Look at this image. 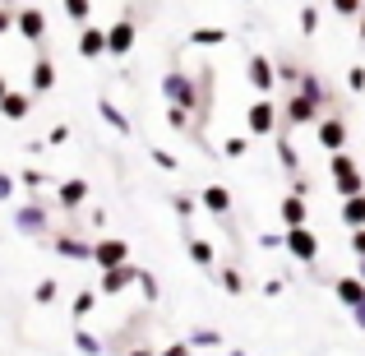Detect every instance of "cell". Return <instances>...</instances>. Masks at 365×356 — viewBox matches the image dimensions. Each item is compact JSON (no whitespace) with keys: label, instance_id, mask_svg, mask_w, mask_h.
Wrapping results in <instances>:
<instances>
[{"label":"cell","instance_id":"cell-24","mask_svg":"<svg viewBox=\"0 0 365 356\" xmlns=\"http://www.w3.org/2000/svg\"><path fill=\"white\" fill-rule=\"evenodd\" d=\"M273 153H277V162H282L287 171H301V153H296V143L287 139V134H273Z\"/></svg>","mask_w":365,"mask_h":356},{"label":"cell","instance_id":"cell-13","mask_svg":"<svg viewBox=\"0 0 365 356\" xmlns=\"http://www.w3.org/2000/svg\"><path fill=\"white\" fill-rule=\"evenodd\" d=\"M83 204H88V180H83V176H70V180L56 185V208L74 213V208H83Z\"/></svg>","mask_w":365,"mask_h":356},{"label":"cell","instance_id":"cell-50","mask_svg":"<svg viewBox=\"0 0 365 356\" xmlns=\"http://www.w3.org/2000/svg\"><path fill=\"white\" fill-rule=\"evenodd\" d=\"M351 320H356V329H365V301L351 305Z\"/></svg>","mask_w":365,"mask_h":356},{"label":"cell","instance_id":"cell-14","mask_svg":"<svg viewBox=\"0 0 365 356\" xmlns=\"http://www.w3.org/2000/svg\"><path fill=\"white\" fill-rule=\"evenodd\" d=\"M79 56H83V61L107 56V28H102V24H79Z\"/></svg>","mask_w":365,"mask_h":356},{"label":"cell","instance_id":"cell-2","mask_svg":"<svg viewBox=\"0 0 365 356\" xmlns=\"http://www.w3.org/2000/svg\"><path fill=\"white\" fill-rule=\"evenodd\" d=\"M329 176H333V190H338L342 199H347V195H361V190H365V171H361V162L351 158L347 148H338V153L329 158Z\"/></svg>","mask_w":365,"mask_h":356},{"label":"cell","instance_id":"cell-45","mask_svg":"<svg viewBox=\"0 0 365 356\" xmlns=\"http://www.w3.org/2000/svg\"><path fill=\"white\" fill-rule=\"evenodd\" d=\"M287 292V278H268L264 283V296H282Z\"/></svg>","mask_w":365,"mask_h":356},{"label":"cell","instance_id":"cell-46","mask_svg":"<svg viewBox=\"0 0 365 356\" xmlns=\"http://www.w3.org/2000/svg\"><path fill=\"white\" fill-rule=\"evenodd\" d=\"M255 245H259V250H282V236H273V232H264V236H259V240H255Z\"/></svg>","mask_w":365,"mask_h":356},{"label":"cell","instance_id":"cell-10","mask_svg":"<svg viewBox=\"0 0 365 356\" xmlns=\"http://www.w3.org/2000/svg\"><path fill=\"white\" fill-rule=\"evenodd\" d=\"M51 250L61 259H70V264H88V259H93V240H83V236H74V232H56L51 236Z\"/></svg>","mask_w":365,"mask_h":356},{"label":"cell","instance_id":"cell-47","mask_svg":"<svg viewBox=\"0 0 365 356\" xmlns=\"http://www.w3.org/2000/svg\"><path fill=\"white\" fill-rule=\"evenodd\" d=\"M351 255H365V227H351Z\"/></svg>","mask_w":365,"mask_h":356},{"label":"cell","instance_id":"cell-5","mask_svg":"<svg viewBox=\"0 0 365 356\" xmlns=\"http://www.w3.org/2000/svg\"><path fill=\"white\" fill-rule=\"evenodd\" d=\"M282 250L292 259H301V264H314V259H319V236H314L305 223L301 227H287V232H282Z\"/></svg>","mask_w":365,"mask_h":356},{"label":"cell","instance_id":"cell-48","mask_svg":"<svg viewBox=\"0 0 365 356\" xmlns=\"http://www.w3.org/2000/svg\"><path fill=\"white\" fill-rule=\"evenodd\" d=\"M5 33H14V14H9V9L0 5V37H5Z\"/></svg>","mask_w":365,"mask_h":356},{"label":"cell","instance_id":"cell-20","mask_svg":"<svg viewBox=\"0 0 365 356\" xmlns=\"http://www.w3.org/2000/svg\"><path fill=\"white\" fill-rule=\"evenodd\" d=\"M98 116L107 121V125H111L116 134H130V130H134V125H130V116H125V111H120V107H116L111 98H98Z\"/></svg>","mask_w":365,"mask_h":356},{"label":"cell","instance_id":"cell-9","mask_svg":"<svg viewBox=\"0 0 365 356\" xmlns=\"http://www.w3.org/2000/svg\"><path fill=\"white\" fill-rule=\"evenodd\" d=\"M134 273H139V264H116V268H102V283H98V296H120L134 287Z\"/></svg>","mask_w":365,"mask_h":356},{"label":"cell","instance_id":"cell-17","mask_svg":"<svg viewBox=\"0 0 365 356\" xmlns=\"http://www.w3.org/2000/svg\"><path fill=\"white\" fill-rule=\"evenodd\" d=\"M199 204H204L213 218H227V213H232V190H227V185H204Z\"/></svg>","mask_w":365,"mask_h":356},{"label":"cell","instance_id":"cell-7","mask_svg":"<svg viewBox=\"0 0 365 356\" xmlns=\"http://www.w3.org/2000/svg\"><path fill=\"white\" fill-rule=\"evenodd\" d=\"M314 139H319L324 153L347 148V121H342V116H319V121H314Z\"/></svg>","mask_w":365,"mask_h":356},{"label":"cell","instance_id":"cell-11","mask_svg":"<svg viewBox=\"0 0 365 356\" xmlns=\"http://www.w3.org/2000/svg\"><path fill=\"white\" fill-rule=\"evenodd\" d=\"M245 79L255 83L259 98L277 93V74H273V61H268V56H250V61H245Z\"/></svg>","mask_w":365,"mask_h":356},{"label":"cell","instance_id":"cell-33","mask_svg":"<svg viewBox=\"0 0 365 356\" xmlns=\"http://www.w3.org/2000/svg\"><path fill=\"white\" fill-rule=\"evenodd\" d=\"M61 5H65V14H70L74 24H88L93 19V0H61Z\"/></svg>","mask_w":365,"mask_h":356},{"label":"cell","instance_id":"cell-12","mask_svg":"<svg viewBox=\"0 0 365 356\" xmlns=\"http://www.w3.org/2000/svg\"><path fill=\"white\" fill-rule=\"evenodd\" d=\"M130 259V240H120V236H102V240H93V264L98 268H116Z\"/></svg>","mask_w":365,"mask_h":356},{"label":"cell","instance_id":"cell-41","mask_svg":"<svg viewBox=\"0 0 365 356\" xmlns=\"http://www.w3.org/2000/svg\"><path fill=\"white\" fill-rule=\"evenodd\" d=\"M347 88L351 93H365V65H351V70H347Z\"/></svg>","mask_w":365,"mask_h":356},{"label":"cell","instance_id":"cell-22","mask_svg":"<svg viewBox=\"0 0 365 356\" xmlns=\"http://www.w3.org/2000/svg\"><path fill=\"white\" fill-rule=\"evenodd\" d=\"M213 273H217V287H222L227 296H241V292H245L241 268H232V264H213Z\"/></svg>","mask_w":365,"mask_h":356},{"label":"cell","instance_id":"cell-28","mask_svg":"<svg viewBox=\"0 0 365 356\" xmlns=\"http://www.w3.org/2000/svg\"><path fill=\"white\" fill-rule=\"evenodd\" d=\"M98 301H102V296H98V287H88V292H79V296H74L70 315H74V320H88V315L98 310Z\"/></svg>","mask_w":365,"mask_h":356},{"label":"cell","instance_id":"cell-23","mask_svg":"<svg viewBox=\"0 0 365 356\" xmlns=\"http://www.w3.org/2000/svg\"><path fill=\"white\" fill-rule=\"evenodd\" d=\"M338 213H342V223H347V227H365V190H361V195H347V199H342Z\"/></svg>","mask_w":365,"mask_h":356},{"label":"cell","instance_id":"cell-27","mask_svg":"<svg viewBox=\"0 0 365 356\" xmlns=\"http://www.w3.org/2000/svg\"><path fill=\"white\" fill-rule=\"evenodd\" d=\"M70 342H74V347H79L83 356H102V352H107V342H102V338H93V333H88V329H79V324H74Z\"/></svg>","mask_w":365,"mask_h":356},{"label":"cell","instance_id":"cell-30","mask_svg":"<svg viewBox=\"0 0 365 356\" xmlns=\"http://www.w3.org/2000/svg\"><path fill=\"white\" fill-rule=\"evenodd\" d=\"M167 125H171V130H180V134H185V130H195V116H190L185 107H176V102H167Z\"/></svg>","mask_w":365,"mask_h":356},{"label":"cell","instance_id":"cell-19","mask_svg":"<svg viewBox=\"0 0 365 356\" xmlns=\"http://www.w3.org/2000/svg\"><path fill=\"white\" fill-rule=\"evenodd\" d=\"M277 218H282V227H301L305 218H310V208H305L301 195H287L282 204H277Z\"/></svg>","mask_w":365,"mask_h":356},{"label":"cell","instance_id":"cell-1","mask_svg":"<svg viewBox=\"0 0 365 356\" xmlns=\"http://www.w3.org/2000/svg\"><path fill=\"white\" fill-rule=\"evenodd\" d=\"M324 111H329V88L319 83V74L305 70L301 83L292 88V98L277 107V130H282V125H287V130H296V125H314Z\"/></svg>","mask_w":365,"mask_h":356},{"label":"cell","instance_id":"cell-54","mask_svg":"<svg viewBox=\"0 0 365 356\" xmlns=\"http://www.w3.org/2000/svg\"><path fill=\"white\" fill-rule=\"evenodd\" d=\"M227 356H245V352H241V347H232V352H227Z\"/></svg>","mask_w":365,"mask_h":356},{"label":"cell","instance_id":"cell-44","mask_svg":"<svg viewBox=\"0 0 365 356\" xmlns=\"http://www.w3.org/2000/svg\"><path fill=\"white\" fill-rule=\"evenodd\" d=\"M292 195H310V176H301V171H292Z\"/></svg>","mask_w":365,"mask_h":356},{"label":"cell","instance_id":"cell-26","mask_svg":"<svg viewBox=\"0 0 365 356\" xmlns=\"http://www.w3.org/2000/svg\"><path fill=\"white\" fill-rule=\"evenodd\" d=\"M185 342H190V347H204V352H217L227 338H222V329H208V324H204V329H195Z\"/></svg>","mask_w":365,"mask_h":356},{"label":"cell","instance_id":"cell-16","mask_svg":"<svg viewBox=\"0 0 365 356\" xmlns=\"http://www.w3.org/2000/svg\"><path fill=\"white\" fill-rule=\"evenodd\" d=\"M333 296H338L342 305H356V301H365V278L361 273H347V278H333Z\"/></svg>","mask_w":365,"mask_h":356},{"label":"cell","instance_id":"cell-4","mask_svg":"<svg viewBox=\"0 0 365 356\" xmlns=\"http://www.w3.org/2000/svg\"><path fill=\"white\" fill-rule=\"evenodd\" d=\"M245 134H250V139H259V134H268V139H273V134H277V102L273 98H255V102H250Z\"/></svg>","mask_w":365,"mask_h":356},{"label":"cell","instance_id":"cell-43","mask_svg":"<svg viewBox=\"0 0 365 356\" xmlns=\"http://www.w3.org/2000/svg\"><path fill=\"white\" fill-rule=\"evenodd\" d=\"M158 356H195V347H190V342H167Z\"/></svg>","mask_w":365,"mask_h":356},{"label":"cell","instance_id":"cell-21","mask_svg":"<svg viewBox=\"0 0 365 356\" xmlns=\"http://www.w3.org/2000/svg\"><path fill=\"white\" fill-rule=\"evenodd\" d=\"M185 250H190V259H195L199 268H213L217 264V245H213V240H204V236H190Z\"/></svg>","mask_w":365,"mask_h":356},{"label":"cell","instance_id":"cell-29","mask_svg":"<svg viewBox=\"0 0 365 356\" xmlns=\"http://www.w3.org/2000/svg\"><path fill=\"white\" fill-rule=\"evenodd\" d=\"M134 287H139V292H143V305H158L162 287H158V278H153L148 268H139V273H134Z\"/></svg>","mask_w":365,"mask_h":356},{"label":"cell","instance_id":"cell-51","mask_svg":"<svg viewBox=\"0 0 365 356\" xmlns=\"http://www.w3.org/2000/svg\"><path fill=\"white\" fill-rule=\"evenodd\" d=\"M356 19H361V24H356V33H361V42H365V9H361V14H356Z\"/></svg>","mask_w":365,"mask_h":356},{"label":"cell","instance_id":"cell-8","mask_svg":"<svg viewBox=\"0 0 365 356\" xmlns=\"http://www.w3.org/2000/svg\"><path fill=\"white\" fill-rule=\"evenodd\" d=\"M14 33L19 37H24V42H42V37H46V14H42V9H37V5H24V9H14Z\"/></svg>","mask_w":365,"mask_h":356},{"label":"cell","instance_id":"cell-31","mask_svg":"<svg viewBox=\"0 0 365 356\" xmlns=\"http://www.w3.org/2000/svg\"><path fill=\"white\" fill-rule=\"evenodd\" d=\"M273 74H277V83H282V88H296V83H301V65H292V61H282V65H273Z\"/></svg>","mask_w":365,"mask_h":356},{"label":"cell","instance_id":"cell-39","mask_svg":"<svg viewBox=\"0 0 365 356\" xmlns=\"http://www.w3.org/2000/svg\"><path fill=\"white\" fill-rule=\"evenodd\" d=\"M171 208H176V218H180V223H190V218H195V199H190V195H176V199H171Z\"/></svg>","mask_w":365,"mask_h":356},{"label":"cell","instance_id":"cell-35","mask_svg":"<svg viewBox=\"0 0 365 356\" xmlns=\"http://www.w3.org/2000/svg\"><path fill=\"white\" fill-rule=\"evenodd\" d=\"M329 9H333V14H342V19H356L361 9H365V0H329Z\"/></svg>","mask_w":365,"mask_h":356},{"label":"cell","instance_id":"cell-40","mask_svg":"<svg viewBox=\"0 0 365 356\" xmlns=\"http://www.w3.org/2000/svg\"><path fill=\"white\" fill-rule=\"evenodd\" d=\"M14 195H19V180L9 176V171H0V204H9Z\"/></svg>","mask_w":365,"mask_h":356},{"label":"cell","instance_id":"cell-38","mask_svg":"<svg viewBox=\"0 0 365 356\" xmlns=\"http://www.w3.org/2000/svg\"><path fill=\"white\" fill-rule=\"evenodd\" d=\"M301 33H305V37L319 33V9H314V5H305V9H301Z\"/></svg>","mask_w":365,"mask_h":356},{"label":"cell","instance_id":"cell-3","mask_svg":"<svg viewBox=\"0 0 365 356\" xmlns=\"http://www.w3.org/2000/svg\"><path fill=\"white\" fill-rule=\"evenodd\" d=\"M14 227L24 236H51V208L42 199H28V204L14 208Z\"/></svg>","mask_w":365,"mask_h":356},{"label":"cell","instance_id":"cell-18","mask_svg":"<svg viewBox=\"0 0 365 356\" xmlns=\"http://www.w3.org/2000/svg\"><path fill=\"white\" fill-rule=\"evenodd\" d=\"M51 88H56V65L46 56H37L33 74H28V93H51Z\"/></svg>","mask_w":365,"mask_h":356},{"label":"cell","instance_id":"cell-25","mask_svg":"<svg viewBox=\"0 0 365 356\" xmlns=\"http://www.w3.org/2000/svg\"><path fill=\"white\" fill-rule=\"evenodd\" d=\"M190 46H227V28H190Z\"/></svg>","mask_w":365,"mask_h":356},{"label":"cell","instance_id":"cell-34","mask_svg":"<svg viewBox=\"0 0 365 356\" xmlns=\"http://www.w3.org/2000/svg\"><path fill=\"white\" fill-rule=\"evenodd\" d=\"M14 180L28 190V195H33V190H42V185H46V171H33V167H28V171H19Z\"/></svg>","mask_w":365,"mask_h":356},{"label":"cell","instance_id":"cell-36","mask_svg":"<svg viewBox=\"0 0 365 356\" xmlns=\"http://www.w3.org/2000/svg\"><path fill=\"white\" fill-rule=\"evenodd\" d=\"M222 153H227V158H245V153H250V134H232V139L222 143Z\"/></svg>","mask_w":365,"mask_h":356},{"label":"cell","instance_id":"cell-49","mask_svg":"<svg viewBox=\"0 0 365 356\" xmlns=\"http://www.w3.org/2000/svg\"><path fill=\"white\" fill-rule=\"evenodd\" d=\"M125 356H158V347H148V342H134V347H125Z\"/></svg>","mask_w":365,"mask_h":356},{"label":"cell","instance_id":"cell-15","mask_svg":"<svg viewBox=\"0 0 365 356\" xmlns=\"http://www.w3.org/2000/svg\"><path fill=\"white\" fill-rule=\"evenodd\" d=\"M0 116H5V121H28V116H33V93L5 88V98H0Z\"/></svg>","mask_w":365,"mask_h":356},{"label":"cell","instance_id":"cell-6","mask_svg":"<svg viewBox=\"0 0 365 356\" xmlns=\"http://www.w3.org/2000/svg\"><path fill=\"white\" fill-rule=\"evenodd\" d=\"M134 42H139V24H134V14L116 19V24L107 28V56H116V61H125V56L134 51Z\"/></svg>","mask_w":365,"mask_h":356},{"label":"cell","instance_id":"cell-42","mask_svg":"<svg viewBox=\"0 0 365 356\" xmlns=\"http://www.w3.org/2000/svg\"><path fill=\"white\" fill-rule=\"evenodd\" d=\"M46 143H51V148H61V143H70V125H56V130L46 134Z\"/></svg>","mask_w":365,"mask_h":356},{"label":"cell","instance_id":"cell-32","mask_svg":"<svg viewBox=\"0 0 365 356\" xmlns=\"http://www.w3.org/2000/svg\"><path fill=\"white\" fill-rule=\"evenodd\" d=\"M56 296H61V283H56V278H42V283L33 287V301H37V305H51Z\"/></svg>","mask_w":365,"mask_h":356},{"label":"cell","instance_id":"cell-37","mask_svg":"<svg viewBox=\"0 0 365 356\" xmlns=\"http://www.w3.org/2000/svg\"><path fill=\"white\" fill-rule=\"evenodd\" d=\"M148 158L158 162L162 171H180V158H176V153H167V148H148Z\"/></svg>","mask_w":365,"mask_h":356},{"label":"cell","instance_id":"cell-53","mask_svg":"<svg viewBox=\"0 0 365 356\" xmlns=\"http://www.w3.org/2000/svg\"><path fill=\"white\" fill-rule=\"evenodd\" d=\"M356 259H361V268H356V273H361V278H365V255H356Z\"/></svg>","mask_w":365,"mask_h":356},{"label":"cell","instance_id":"cell-52","mask_svg":"<svg viewBox=\"0 0 365 356\" xmlns=\"http://www.w3.org/2000/svg\"><path fill=\"white\" fill-rule=\"evenodd\" d=\"M5 88H9V83H5V74H0V98H5Z\"/></svg>","mask_w":365,"mask_h":356}]
</instances>
